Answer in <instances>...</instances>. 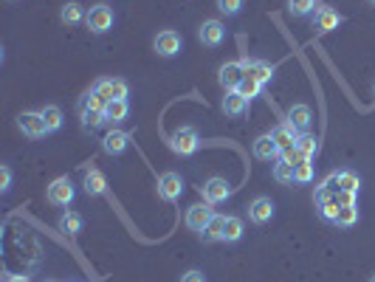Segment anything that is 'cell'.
<instances>
[{"label": "cell", "mask_w": 375, "mask_h": 282, "mask_svg": "<svg viewBox=\"0 0 375 282\" xmlns=\"http://www.w3.org/2000/svg\"><path fill=\"white\" fill-rule=\"evenodd\" d=\"M274 181H279V183H294L296 178H294V167H291V164H285V161L274 164Z\"/></svg>", "instance_id": "obj_36"}, {"label": "cell", "mask_w": 375, "mask_h": 282, "mask_svg": "<svg viewBox=\"0 0 375 282\" xmlns=\"http://www.w3.org/2000/svg\"><path fill=\"white\" fill-rule=\"evenodd\" d=\"M285 119H288L299 133H308L311 125H313V110H311V105L296 102V105L288 107V116H285Z\"/></svg>", "instance_id": "obj_15"}, {"label": "cell", "mask_w": 375, "mask_h": 282, "mask_svg": "<svg viewBox=\"0 0 375 282\" xmlns=\"http://www.w3.org/2000/svg\"><path fill=\"white\" fill-rule=\"evenodd\" d=\"M218 9H220V14L234 17L243 12V0H218Z\"/></svg>", "instance_id": "obj_37"}, {"label": "cell", "mask_w": 375, "mask_h": 282, "mask_svg": "<svg viewBox=\"0 0 375 282\" xmlns=\"http://www.w3.org/2000/svg\"><path fill=\"white\" fill-rule=\"evenodd\" d=\"M170 147L178 153V155H192L198 153L201 147V136L195 127H178L172 136H170Z\"/></svg>", "instance_id": "obj_2"}, {"label": "cell", "mask_w": 375, "mask_h": 282, "mask_svg": "<svg viewBox=\"0 0 375 282\" xmlns=\"http://www.w3.org/2000/svg\"><path fill=\"white\" fill-rule=\"evenodd\" d=\"M105 105H107V102L99 97L96 90H88L85 97L79 99V110H105Z\"/></svg>", "instance_id": "obj_34"}, {"label": "cell", "mask_w": 375, "mask_h": 282, "mask_svg": "<svg viewBox=\"0 0 375 282\" xmlns=\"http://www.w3.org/2000/svg\"><path fill=\"white\" fill-rule=\"evenodd\" d=\"M361 190V181L353 170H347V172H339V192H359Z\"/></svg>", "instance_id": "obj_29"}, {"label": "cell", "mask_w": 375, "mask_h": 282, "mask_svg": "<svg viewBox=\"0 0 375 282\" xmlns=\"http://www.w3.org/2000/svg\"><path fill=\"white\" fill-rule=\"evenodd\" d=\"M372 97H375V85H372Z\"/></svg>", "instance_id": "obj_41"}, {"label": "cell", "mask_w": 375, "mask_h": 282, "mask_svg": "<svg viewBox=\"0 0 375 282\" xmlns=\"http://www.w3.org/2000/svg\"><path fill=\"white\" fill-rule=\"evenodd\" d=\"M17 127H20L23 136L34 138V141L49 133V127H45V122H42V113H34V110H23V113L17 116Z\"/></svg>", "instance_id": "obj_6"}, {"label": "cell", "mask_w": 375, "mask_h": 282, "mask_svg": "<svg viewBox=\"0 0 375 282\" xmlns=\"http://www.w3.org/2000/svg\"><path fill=\"white\" fill-rule=\"evenodd\" d=\"M181 195H183V178L178 172L170 170V172L158 175V198L161 201L175 203V201H181Z\"/></svg>", "instance_id": "obj_4"}, {"label": "cell", "mask_w": 375, "mask_h": 282, "mask_svg": "<svg viewBox=\"0 0 375 282\" xmlns=\"http://www.w3.org/2000/svg\"><path fill=\"white\" fill-rule=\"evenodd\" d=\"M45 198H49L51 206H71L74 198H77V190H74L71 178H68V175L54 178V181L49 183V190H45Z\"/></svg>", "instance_id": "obj_1"}, {"label": "cell", "mask_w": 375, "mask_h": 282, "mask_svg": "<svg viewBox=\"0 0 375 282\" xmlns=\"http://www.w3.org/2000/svg\"><path fill=\"white\" fill-rule=\"evenodd\" d=\"M220 107H223L226 116H231V119H243V116L248 113V99L240 97L237 90H229L223 97V102H220Z\"/></svg>", "instance_id": "obj_17"}, {"label": "cell", "mask_w": 375, "mask_h": 282, "mask_svg": "<svg viewBox=\"0 0 375 282\" xmlns=\"http://www.w3.org/2000/svg\"><path fill=\"white\" fill-rule=\"evenodd\" d=\"M82 186H85V192H88L90 198H96V195H105V192H107V178H105L102 170H88Z\"/></svg>", "instance_id": "obj_19"}, {"label": "cell", "mask_w": 375, "mask_h": 282, "mask_svg": "<svg viewBox=\"0 0 375 282\" xmlns=\"http://www.w3.org/2000/svg\"><path fill=\"white\" fill-rule=\"evenodd\" d=\"M370 3H372V6H375V0H370Z\"/></svg>", "instance_id": "obj_43"}, {"label": "cell", "mask_w": 375, "mask_h": 282, "mask_svg": "<svg viewBox=\"0 0 375 282\" xmlns=\"http://www.w3.org/2000/svg\"><path fill=\"white\" fill-rule=\"evenodd\" d=\"M127 116H130L127 99H113V102L105 105V122H107V125H122Z\"/></svg>", "instance_id": "obj_20"}, {"label": "cell", "mask_w": 375, "mask_h": 282, "mask_svg": "<svg viewBox=\"0 0 375 282\" xmlns=\"http://www.w3.org/2000/svg\"><path fill=\"white\" fill-rule=\"evenodd\" d=\"M181 282H206V277H203V271H198V268H190L183 277H181Z\"/></svg>", "instance_id": "obj_39"}, {"label": "cell", "mask_w": 375, "mask_h": 282, "mask_svg": "<svg viewBox=\"0 0 375 282\" xmlns=\"http://www.w3.org/2000/svg\"><path fill=\"white\" fill-rule=\"evenodd\" d=\"M93 90H96L105 102L127 99V82H125V79H107V77H102L96 85H93Z\"/></svg>", "instance_id": "obj_13"}, {"label": "cell", "mask_w": 375, "mask_h": 282, "mask_svg": "<svg viewBox=\"0 0 375 282\" xmlns=\"http://www.w3.org/2000/svg\"><path fill=\"white\" fill-rule=\"evenodd\" d=\"M198 40L206 45V49H218V45L226 40V26L220 20H203V26L198 29Z\"/></svg>", "instance_id": "obj_9"}, {"label": "cell", "mask_w": 375, "mask_h": 282, "mask_svg": "<svg viewBox=\"0 0 375 282\" xmlns=\"http://www.w3.org/2000/svg\"><path fill=\"white\" fill-rule=\"evenodd\" d=\"M79 116H82V127L85 130H96V127L107 125L105 122V110H79Z\"/></svg>", "instance_id": "obj_30"}, {"label": "cell", "mask_w": 375, "mask_h": 282, "mask_svg": "<svg viewBox=\"0 0 375 282\" xmlns=\"http://www.w3.org/2000/svg\"><path fill=\"white\" fill-rule=\"evenodd\" d=\"M113 20H116V17H113V9L105 6V3H96V6L88 9L85 26H88V31H93V34H105V31L113 29Z\"/></svg>", "instance_id": "obj_3"}, {"label": "cell", "mask_w": 375, "mask_h": 282, "mask_svg": "<svg viewBox=\"0 0 375 282\" xmlns=\"http://www.w3.org/2000/svg\"><path fill=\"white\" fill-rule=\"evenodd\" d=\"M212 218H215V212H212V203H192L190 209H186V226H190L192 231H198V234H203L206 231V226L212 223Z\"/></svg>", "instance_id": "obj_7"}, {"label": "cell", "mask_w": 375, "mask_h": 282, "mask_svg": "<svg viewBox=\"0 0 375 282\" xmlns=\"http://www.w3.org/2000/svg\"><path fill=\"white\" fill-rule=\"evenodd\" d=\"M60 231L71 234V238L79 234L82 231V215H79V212H71V209L62 212V215H60Z\"/></svg>", "instance_id": "obj_25"}, {"label": "cell", "mask_w": 375, "mask_h": 282, "mask_svg": "<svg viewBox=\"0 0 375 282\" xmlns=\"http://www.w3.org/2000/svg\"><path fill=\"white\" fill-rule=\"evenodd\" d=\"M339 209H341L339 192H333V195H327L324 201H319V212H322L324 220H336V218H339Z\"/></svg>", "instance_id": "obj_26"}, {"label": "cell", "mask_w": 375, "mask_h": 282, "mask_svg": "<svg viewBox=\"0 0 375 282\" xmlns=\"http://www.w3.org/2000/svg\"><path fill=\"white\" fill-rule=\"evenodd\" d=\"M3 282H29V277H17V274H9Z\"/></svg>", "instance_id": "obj_40"}, {"label": "cell", "mask_w": 375, "mask_h": 282, "mask_svg": "<svg viewBox=\"0 0 375 282\" xmlns=\"http://www.w3.org/2000/svg\"><path fill=\"white\" fill-rule=\"evenodd\" d=\"M294 147H296L299 158H313L319 153V138L311 136V133H299L296 141H294Z\"/></svg>", "instance_id": "obj_23"}, {"label": "cell", "mask_w": 375, "mask_h": 282, "mask_svg": "<svg viewBox=\"0 0 375 282\" xmlns=\"http://www.w3.org/2000/svg\"><path fill=\"white\" fill-rule=\"evenodd\" d=\"M271 136H274V141H276L279 150H288V147H294V141H296L299 130H296L291 122H283V125H276V127L271 130Z\"/></svg>", "instance_id": "obj_21"}, {"label": "cell", "mask_w": 375, "mask_h": 282, "mask_svg": "<svg viewBox=\"0 0 375 282\" xmlns=\"http://www.w3.org/2000/svg\"><path fill=\"white\" fill-rule=\"evenodd\" d=\"M243 79H246V70H243L240 62H223L220 70H218V82L226 88V93L229 90H237Z\"/></svg>", "instance_id": "obj_12"}, {"label": "cell", "mask_w": 375, "mask_h": 282, "mask_svg": "<svg viewBox=\"0 0 375 282\" xmlns=\"http://www.w3.org/2000/svg\"><path fill=\"white\" fill-rule=\"evenodd\" d=\"M181 45H183V40H181V34L172 31V29H164V31H158V34L153 37L155 54H158V57H167V60L181 51Z\"/></svg>", "instance_id": "obj_5"}, {"label": "cell", "mask_w": 375, "mask_h": 282, "mask_svg": "<svg viewBox=\"0 0 375 282\" xmlns=\"http://www.w3.org/2000/svg\"><path fill=\"white\" fill-rule=\"evenodd\" d=\"M370 282H375V277H370Z\"/></svg>", "instance_id": "obj_42"}, {"label": "cell", "mask_w": 375, "mask_h": 282, "mask_svg": "<svg viewBox=\"0 0 375 282\" xmlns=\"http://www.w3.org/2000/svg\"><path fill=\"white\" fill-rule=\"evenodd\" d=\"M288 12L294 17H308L311 12H316V0H288Z\"/></svg>", "instance_id": "obj_33"}, {"label": "cell", "mask_w": 375, "mask_h": 282, "mask_svg": "<svg viewBox=\"0 0 375 282\" xmlns=\"http://www.w3.org/2000/svg\"><path fill=\"white\" fill-rule=\"evenodd\" d=\"M243 238V220L237 215H229L223 220V240L220 243H237Z\"/></svg>", "instance_id": "obj_24"}, {"label": "cell", "mask_w": 375, "mask_h": 282, "mask_svg": "<svg viewBox=\"0 0 375 282\" xmlns=\"http://www.w3.org/2000/svg\"><path fill=\"white\" fill-rule=\"evenodd\" d=\"M359 220V206H341L339 209V218L333 220L339 229H350V226H356Z\"/></svg>", "instance_id": "obj_31"}, {"label": "cell", "mask_w": 375, "mask_h": 282, "mask_svg": "<svg viewBox=\"0 0 375 282\" xmlns=\"http://www.w3.org/2000/svg\"><path fill=\"white\" fill-rule=\"evenodd\" d=\"M9 190H12V170L3 164L0 167V192H9Z\"/></svg>", "instance_id": "obj_38"}, {"label": "cell", "mask_w": 375, "mask_h": 282, "mask_svg": "<svg viewBox=\"0 0 375 282\" xmlns=\"http://www.w3.org/2000/svg\"><path fill=\"white\" fill-rule=\"evenodd\" d=\"M294 178H296V183H311L313 181V164H311V158H299L294 164Z\"/></svg>", "instance_id": "obj_28"}, {"label": "cell", "mask_w": 375, "mask_h": 282, "mask_svg": "<svg viewBox=\"0 0 375 282\" xmlns=\"http://www.w3.org/2000/svg\"><path fill=\"white\" fill-rule=\"evenodd\" d=\"M223 220H226V218H220V215L212 218V223H209L206 231H203V240H206V243H218V240H223Z\"/></svg>", "instance_id": "obj_32"}, {"label": "cell", "mask_w": 375, "mask_h": 282, "mask_svg": "<svg viewBox=\"0 0 375 282\" xmlns=\"http://www.w3.org/2000/svg\"><path fill=\"white\" fill-rule=\"evenodd\" d=\"M341 14L333 9V6H316L313 12V31L316 34H327V31H333L341 26Z\"/></svg>", "instance_id": "obj_8"}, {"label": "cell", "mask_w": 375, "mask_h": 282, "mask_svg": "<svg viewBox=\"0 0 375 282\" xmlns=\"http://www.w3.org/2000/svg\"><path fill=\"white\" fill-rule=\"evenodd\" d=\"M251 150H254V158H260V161H274V158H279V147H276V141H274L271 133L257 136L254 144H251Z\"/></svg>", "instance_id": "obj_16"}, {"label": "cell", "mask_w": 375, "mask_h": 282, "mask_svg": "<svg viewBox=\"0 0 375 282\" xmlns=\"http://www.w3.org/2000/svg\"><path fill=\"white\" fill-rule=\"evenodd\" d=\"M127 147H130V133H127V130H110V133L102 138V150H105L107 155H122Z\"/></svg>", "instance_id": "obj_18"}, {"label": "cell", "mask_w": 375, "mask_h": 282, "mask_svg": "<svg viewBox=\"0 0 375 282\" xmlns=\"http://www.w3.org/2000/svg\"><path fill=\"white\" fill-rule=\"evenodd\" d=\"M240 65H243V70H246V77L254 79V82H260V85L271 82L274 70H276V65H271V62H266V60H248V57H246Z\"/></svg>", "instance_id": "obj_11"}, {"label": "cell", "mask_w": 375, "mask_h": 282, "mask_svg": "<svg viewBox=\"0 0 375 282\" xmlns=\"http://www.w3.org/2000/svg\"><path fill=\"white\" fill-rule=\"evenodd\" d=\"M88 12L77 3V0H68V3L60 9V20L65 23V26H77V23H85Z\"/></svg>", "instance_id": "obj_22"}, {"label": "cell", "mask_w": 375, "mask_h": 282, "mask_svg": "<svg viewBox=\"0 0 375 282\" xmlns=\"http://www.w3.org/2000/svg\"><path fill=\"white\" fill-rule=\"evenodd\" d=\"M271 218H274V201H271V198L260 195V198H254V201L248 203V220H251V223L266 226V223H271Z\"/></svg>", "instance_id": "obj_14"}, {"label": "cell", "mask_w": 375, "mask_h": 282, "mask_svg": "<svg viewBox=\"0 0 375 282\" xmlns=\"http://www.w3.org/2000/svg\"><path fill=\"white\" fill-rule=\"evenodd\" d=\"M40 113H42V122H45V127H49V133H57L62 127V110L57 105H45Z\"/></svg>", "instance_id": "obj_27"}, {"label": "cell", "mask_w": 375, "mask_h": 282, "mask_svg": "<svg viewBox=\"0 0 375 282\" xmlns=\"http://www.w3.org/2000/svg\"><path fill=\"white\" fill-rule=\"evenodd\" d=\"M201 195H203V201L206 203H223L229 195H231V186H229V181L226 178H209L203 186H201Z\"/></svg>", "instance_id": "obj_10"}, {"label": "cell", "mask_w": 375, "mask_h": 282, "mask_svg": "<svg viewBox=\"0 0 375 282\" xmlns=\"http://www.w3.org/2000/svg\"><path fill=\"white\" fill-rule=\"evenodd\" d=\"M237 93H240V97H246V99L251 102V99H257V97H260V93H263V85H260V82H254V79H248V77H246V79L240 82Z\"/></svg>", "instance_id": "obj_35"}]
</instances>
